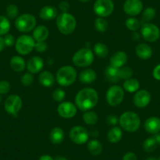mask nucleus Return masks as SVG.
I'll return each mask as SVG.
<instances>
[{
    "label": "nucleus",
    "instance_id": "obj_1",
    "mask_svg": "<svg viewBox=\"0 0 160 160\" xmlns=\"http://www.w3.org/2000/svg\"><path fill=\"white\" fill-rule=\"evenodd\" d=\"M75 105L82 112L93 109L99 101L98 93L93 88H84L77 93L75 96Z\"/></svg>",
    "mask_w": 160,
    "mask_h": 160
},
{
    "label": "nucleus",
    "instance_id": "obj_2",
    "mask_svg": "<svg viewBox=\"0 0 160 160\" xmlns=\"http://www.w3.org/2000/svg\"><path fill=\"white\" fill-rule=\"evenodd\" d=\"M118 122L122 130L129 133H134L141 127V118L139 115L133 112H124L118 118Z\"/></svg>",
    "mask_w": 160,
    "mask_h": 160
},
{
    "label": "nucleus",
    "instance_id": "obj_3",
    "mask_svg": "<svg viewBox=\"0 0 160 160\" xmlns=\"http://www.w3.org/2000/svg\"><path fill=\"white\" fill-rule=\"evenodd\" d=\"M77 78L76 70L71 65H65L58 69L56 80L61 87H69L75 82Z\"/></svg>",
    "mask_w": 160,
    "mask_h": 160
},
{
    "label": "nucleus",
    "instance_id": "obj_4",
    "mask_svg": "<svg viewBox=\"0 0 160 160\" xmlns=\"http://www.w3.org/2000/svg\"><path fill=\"white\" fill-rule=\"evenodd\" d=\"M57 26L63 35H70L76 28V20L69 13H61L57 17Z\"/></svg>",
    "mask_w": 160,
    "mask_h": 160
},
{
    "label": "nucleus",
    "instance_id": "obj_5",
    "mask_svg": "<svg viewBox=\"0 0 160 160\" xmlns=\"http://www.w3.org/2000/svg\"><path fill=\"white\" fill-rule=\"evenodd\" d=\"M94 60L93 51L88 47L78 50L72 57V62L75 66L79 68H85L91 65Z\"/></svg>",
    "mask_w": 160,
    "mask_h": 160
},
{
    "label": "nucleus",
    "instance_id": "obj_6",
    "mask_svg": "<svg viewBox=\"0 0 160 160\" xmlns=\"http://www.w3.org/2000/svg\"><path fill=\"white\" fill-rule=\"evenodd\" d=\"M36 18L30 13H24L17 18L15 20V27L19 32L28 33L34 30L36 27Z\"/></svg>",
    "mask_w": 160,
    "mask_h": 160
},
{
    "label": "nucleus",
    "instance_id": "obj_7",
    "mask_svg": "<svg viewBox=\"0 0 160 160\" xmlns=\"http://www.w3.org/2000/svg\"><path fill=\"white\" fill-rule=\"evenodd\" d=\"M35 41L33 37L28 35H22L18 37L15 42L16 51L21 55H28L35 49Z\"/></svg>",
    "mask_w": 160,
    "mask_h": 160
},
{
    "label": "nucleus",
    "instance_id": "obj_8",
    "mask_svg": "<svg viewBox=\"0 0 160 160\" xmlns=\"http://www.w3.org/2000/svg\"><path fill=\"white\" fill-rule=\"evenodd\" d=\"M124 99V90L119 86H112L106 93V101L112 107H116L122 102Z\"/></svg>",
    "mask_w": 160,
    "mask_h": 160
},
{
    "label": "nucleus",
    "instance_id": "obj_9",
    "mask_svg": "<svg viewBox=\"0 0 160 160\" xmlns=\"http://www.w3.org/2000/svg\"><path fill=\"white\" fill-rule=\"evenodd\" d=\"M115 5L112 0H96L93 4V11L98 18H107L113 12Z\"/></svg>",
    "mask_w": 160,
    "mask_h": 160
},
{
    "label": "nucleus",
    "instance_id": "obj_10",
    "mask_svg": "<svg viewBox=\"0 0 160 160\" xmlns=\"http://www.w3.org/2000/svg\"><path fill=\"white\" fill-rule=\"evenodd\" d=\"M141 34L145 41L155 42L159 38L160 30L155 24L152 23H143L141 26Z\"/></svg>",
    "mask_w": 160,
    "mask_h": 160
},
{
    "label": "nucleus",
    "instance_id": "obj_11",
    "mask_svg": "<svg viewBox=\"0 0 160 160\" xmlns=\"http://www.w3.org/2000/svg\"><path fill=\"white\" fill-rule=\"evenodd\" d=\"M22 99L19 95L11 94L6 99L4 108L8 114L13 116H17L22 108Z\"/></svg>",
    "mask_w": 160,
    "mask_h": 160
},
{
    "label": "nucleus",
    "instance_id": "obj_12",
    "mask_svg": "<svg viewBox=\"0 0 160 160\" xmlns=\"http://www.w3.org/2000/svg\"><path fill=\"white\" fill-rule=\"evenodd\" d=\"M69 137L72 142L75 144H84L88 141L89 133L85 127L76 126L70 130Z\"/></svg>",
    "mask_w": 160,
    "mask_h": 160
},
{
    "label": "nucleus",
    "instance_id": "obj_13",
    "mask_svg": "<svg viewBox=\"0 0 160 160\" xmlns=\"http://www.w3.org/2000/svg\"><path fill=\"white\" fill-rule=\"evenodd\" d=\"M58 115L63 118H72L76 115V105L69 101L61 102L58 107Z\"/></svg>",
    "mask_w": 160,
    "mask_h": 160
},
{
    "label": "nucleus",
    "instance_id": "obj_14",
    "mask_svg": "<svg viewBox=\"0 0 160 160\" xmlns=\"http://www.w3.org/2000/svg\"><path fill=\"white\" fill-rule=\"evenodd\" d=\"M123 10L129 16H138L143 10V2L141 0H127L123 4Z\"/></svg>",
    "mask_w": 160,
    "mask_h": 160
},
{
    "label": "nucleus",
    "instance_id": "obj_15",
    "mask_svg": "<svg viewBox=\"0 0 160 160\" xmlns=\"http://www.w3.org/2000/svg\"><path fill=\"white\" fill-rule=\"evenodd\" d=\"M151 101V94L148 90H138L133 96V104L136 107L143 108L147 107Z\"/></svg>",
    "mask_w": 160,
    "mask_h": 160
},
{
    "label": "nucleus",
    "instance_id": "obj_16",
    "mask_svg": "<svg viewBox=\"0 0 160 160\" xmlns=\"http://www.w3.org/2000/svg\"><path fill=\"white\" fill-rule=\"evenodd\" d=\"M144 127L151 134H157L160 132V118L156 116L149 117L144 122Z\"/></svg>",
    "mask_w": 160,
    "mask_h": 160
},
{
    "label": "nucleus",
    "instance_id": "obj_17",
    "mask_svg": "<svg viewBox=\"0 0 160 160\" xmlns=\"http://www.w3.org/2000/svg\"><path fill=\"white\" fill-rule=\"evenodd\" d=\"M44 61L39 57H32L27 63V69L32 74H36L40 72L43 68Z\"/></svg>",
    "mask_w": 160,
    "mask_h": 160
},
{
    "label": "nucleus",
    "instance_id": "obj_18",
    "mask_svg": "<svg viewBox=\"0 0 160 160\" xmlns=\"http://www.w3.org/2000/svg\"><path fill=\"white\" fill-rule=\"evenodd\" d=\"M128 57L127 54L123 51H117L113 53L110 58V65L119 68L123 67L127 63Z\"/></svg>",
    "mask_w": 160,
    "mask_h": 160
},
{
    "label": "nucleus",
    "instance_id": "obj_19",
    "mask_svg": "<svg viewBox=\"0 0 160 160\" xmlns=\"http://www.w3.org/2000/svg\"><path fill=\"white\" fill-rule=\"evenodd\" d=\"M137 56L142 60L149 59L152 56V49L148 44L140 43L135 48Z\"/></svg>",
    "mask_w": 160,
    "mask_h": 160
},
{
    "label": "nucleus",
    "instance_id": "obj_20",
    "mask_svg": "<svg viewBox=\"0 0 160 160\" xmlns=\"http://www.w3.org/2000/svg\"><path fill=\"white\" fill-rule=\"evenodd\" d=\"M48 28L44 25H38L35 28L32 34V37L35 42H45L49 37Z\"/></svg>",
    "mask_w": 160,
    "mask_h": 160
},
{
    "label": "nucleus",
    "instance_id": "obj_21",
    "mask_svg": "<svg viewBox=\"0 0 160 160\" xmlns=\"http://www.w3.org/2000/svg\"><path fill=\"white\" fill-rule=\"evenodd\" d=\"M39 17L44 21H50L58 17V10L53 6H45L41 8Z\"/></svg>",
    "mask_w": 160,
    "mask_h": 160
},
{
    "label": "nucleus",
    "instance_id": "obj_22",
    "mask_svg": "<svg viewBox=\"0 0 160 160\" xmlns=\"http://www.w3.org/2000/svg\"><path fill=\"white\" fill-rule=\"evenodd\" d=\"M97 78V73L94 70L90 68L85 69L80 72L78 79L82 83L90 84L93 82Z\"/></svg>",
    "mask_w": 160,
    "mask_h": 160
},
{
    "label": "nucleus",
    "instance_id": "obj_23",
    "mask_svg": "<svg viewBox=\"0 0 160 160\" xmlns=\"http://www.w3.org/2000/svg\"><path fill=\"white\" fill-rule=\"evenodd\" d=\"M38 81L40 84L44 87H52L55 82V77L50 72H42L38 76Z\"/></svg>",
    "mask_w": 160,
    "mask_h": 160
},
{
    "label": "nucleus",
    "instance_id": "obj_24",
    "mask_svg": "<svg viewBox=\"0 0 160 160\" xmlns=\"http://www.w3.org/2000/svg\"><path fill=\"white\" fill-rule=\"evenodd\" d=\"M10 68L16 72H21L25 69L26 64L24 58L21 56H13L10 59Z\"/></svg>",
    "mask_w": 160,
    "mask_h": 160
},
{
    "label": "nucleus",
    "instance_id": "obj_25",
    "mask_svg": "<svg viewBox=\"0 0 160 160\" xmlns=\"http://www.w3.org/2000/svg\"><path fill=\"white\" fill-rule=\"evenodd\" d=\"M50 140L53 144H60L64 139V133L63 129L60 127H54L50 133Z\"/></svg>",
    "mask_w": 160,
    "mask_h": 160
},
{
    "label": "nucleus",
    "instance_id": "obj_26",
    "mask_svg": "<svg viewBox=\"0 0 160 160\" xmlns=\"http://www.w3.org/2000/svg\"><path fill=\"white\" fill-rule=\"evenodd\" d=\"M122 138V128L118 127H114L108 132V140L110 143L115 144L121 141Z\"/></svg>",
    "mask_w": 160,
    "mask_h": 160
},
{
    "label": "nucleus",
    "instance_id": "obj_27",
    "mask_svg": "<svg viewBox=\"0 0 160 160\" xmlns=\"http://www.w3.org/2000/svg\"><path fill=\"white\" fill-rule=\"evenodd\" d=\"M104 75H105L108 81L110 82L115 83V82H118L120 79L119 76H118V68L113 67L110 64L106 68Z\"/></svg>",
    "mask_w": 160,
    "mask_h": 160
},
{
    "label": "nucleus",
    "instance_id": "obj_28",
    "mask_svg": "<svg viewBox=\"0 0 160 160\" xmlns=\"http://www.w3.org/2000/svg\"><path fill=\"white\" fill-rule=\"evenodd\" d=\"M140 88V82L137 78H130L123 82V90L128 93H135Z\"/></svg>",
    "mask_w": 160,
    "mask_h": 160
},
{
    "label": "nucleus",
    "instance_id": "obj_29",
    "mask_svg": "<svg viewBox=\"0 0 160 160\" xmlns=\"http://www.w3.org/2000/svg\"><path fill=\"white\" fill-rule=\"evenodd\" d=\"M87 149L91 155H99L102 152L103 147L101 143L98 140H91L87 143Z\"/></svg>",
    "mask_w": 160,
    "mask_h": 160
},
{
    "label": "nucleus",
    "instance_id": "obj_30",
    "mask_svg": "<svg viewBox=\"0 0 160 160\" xmlns=\"http://www.w3.org/2000/svg\"><path fill=\"white\" fill-rule=\"evenodd\" d=\"M82 118H83V121L86 124L93 126L98 122V115L96 112L90 110L84 112L83 115H82Z\"/></svg>",
    "mask_w": 160,
    "mask_h": 160
},
{
    "label": "nucleus",
    "instance_id": "obj_31",
    "mask_svg": "<svg viewBox=\"0 0 160 160\" xmlns=\"http://www.w3.org/2000/svg\"><path fill=\"white\" fill-rule=\"evenodd\" d=\"M10 21L7 17L0 15V36L6 35L10 30Z\"/></svg>",
    "mask_w": 160,
    "mask_h": 160
},
{
    "label": "nucleus",
    "instance_id": "obj_32",
    "mask_svg": "<svg viewBox=\"0 0 160 160\" xmlns=\"http://www.w3.org/2000/svg\"><path fill=\"white\" fill-rule=\"evenodd\" d=\"M93 52L98 57L101 58H104L108 56V47L101 42H97L93 46Z\"/></svg>",
    "mask_w": 160,
    "mask_h": 160
},
{
    "label": "nucleus",
    "instance_id": "obj_33",
    "mask_svg": "<svg viewBox=\"0 0 160 160\" xmlns=\"http://www.w3.org/2000/svg\"><path fill=\"white\" fill-rule=\"evenodd\" d=\"M158 143L155 140V137H151V138H147L143 143V149L146 152H152L155 150Z\"/></svg>",
    "mask_w": 160,
    "mask_h": 160
},
{
    "label": "nucleus",
    "instance_id": "obj_34",
    "mask_svg": "<svg viewBox=\"0 0 160 160\" xmlns=\"http://www.w3.org/2000/svg\"><path fill=\"white\" fill-rule=\"evenodd\" d=\"M126 27L131 32H137L141 28V23L140 22L139 20L134 18H130L126 21Z\"/></svg>",
    "mask_w": 160,
    "mask_h": 160
},
{
    "label": "nucleus",
    "instance_id": "obj_35",
    "mask_svg": "<svg viewBox=\"0 0 160 160\" xmlns=\"http://www.w3.org/2000/svg\"><path fill=\"white\" fill-rule=\"evenodd\" d=\"M94 27L99 32H105L108 28V22L104 18H98L95 20Z\"/></svg>",
    "mask_w": 160,
    "mask_h": 160
},
{
    "label": "nucleus",
    "instance_id": "obj_36",
    "mask_svg": "<svg viewBox=\"0 0 160 160\" xmlns=\"http://www.w3.org/2000/svg\"><path fill=\"white\" fill-rule=\"evenodd\" d=\"M155 15H156V10L153 7H148L145 10L143 11L142 13V21L144 23H148L152 20L155 18Z\"/></svg>",
    "mask_w": 160,
    "mask_h": 160
},
{
    "label": "nucleus",
    "instance_id": "obj_37",
    "mask_svg": "<svg viewBox=\"0 0 160 160\" xmlns=\"http://www.w3.org/2000/svg\"><path fill=\"white\" fill-rule=\"evenodd\" d=\"M18 13H19L18 7L14 4H10L6 9V14L10 20L17 19V18L18 17Z\"/></svg>",
    "mask_w": 160,
    "mask_h": 160
},
{
    "label": "nucleus",
    "instance_id": "obj_38",
    "mask_svg": "<svg viewBox=\"0 0 160 160\" xmlns=\"http://www.w3.org/2000/svg\"><path fill=\"white\" fill-rule=\"evenodd\" d=\"M133 75V72L130 67H123L119 68H118V76H119L120 79L122 78V79H129V78H132Z\"/></svg>",
    "mask_w": 160,
    "mask_h": 160
},
{
    "label": "nucleus",
    "instance_id": "obj_39",
    "mask_svg": "<svg viewBox=\"0 0 160 160\" xmlns=\"http://www.w3.org/2000/svg\"><path fill=\"white\" fill-rule=\"evenodd\" d=\"M34 82V76L33 74L30 73V72H27V73L24 74L21 77V83L24 87H29L32 85Z\"/></svg>",
    "mask_w": 160,
    "mask_h": 160
},
{
    "label": "nucleus",
    "instance_id": "obj_40",
    "mask_svg": "<svg viewBox=\"0 0 160 160\" xmlns=\"http://www.w3.org/2000/svg\"><path fill=\"white\" fill-rule=\"evenodd\" d=\"M65 96V92L62 89H56L53 93V99L58 102H62Z\"/></svg>",
    "mask_w": 160,
    "mask_h": 160
},
{
    "label": "nucleus",
    "instance_id": "obj_41",
    "mask_svg": "<svg viewBox=\"0 0 160 160\" xmlns=\"http://www.w3.org/2000/svg\"><path fill=\"white\" fill-rule=\"evenodd\" d=\"M10 90V84L8 81L2 80L0 81V95L7 94Z\"/></svg>",
    "mask_w": 160,
    "mask_h": 160
},
{
    "label": "nucleus",
    "instance_id": "obj_42",
    "mask_svg": "<svg viewBox=\"0 0 160 160\" xmlns=\"http://www.w3.org/2000/svg\"><path fill=\"white\" fill-rule=\"evenodd\" d=\"M4 38V42H5L6 47H13V45H15V42H16V40H15L14 37L13 35H10V34H7L5 36L3 37Z\"/></svg>",
    "mask_w": 160,
    "mask_h": 160
},
{
    "label": "nucleus",
    "instance_id": "obj_43",
    "mask_svg": "<svg viewBox=\"0 0 160 160\" xmlns=\"http://www.w3.org/2000/svg\"><path fill=\"white\" fill-rule=\"evenodd\" d=\"M35 50L38 53H43L47 50V44L45 42H36Z\"/></svg>",
    "mask_w": 160,
    "mask_h": 160
},
{
    "label": "nucleus",
    "instance_id": "obj_44",
    "mask_svg": "<svg viewBox=\"0 0 160 160\" xmlns=\"http://www.w3.org/2000/svg\"><path fill=\"white\" fill-rule=\"evenodd\" d=\"M106 122L108 125L115 127L118 122V118L115 115H110L106 118Z\"/></svg>",
    "mask_w": 160,
    "mask_h": 160
},
{
    "label": "nucleus",
    "instance_id": "obj_45",
    "mask_svg": "<svg viewBox=\"0 0 160 160\" xmlns=\"http://www.w3.org/2000/svg\"><path fill=\"white\" fill-rule=\"evenodd\" d=\"M70 9V4L67 1H61L59 3V10L62 13H67Z\"/></svg>",
    "mask_w": 160,
    "mask_h": 160
},
{
    "label": "nucleus",
    "instance_id": "obj_46",
    "mask_svg": "<svg viewBox=\"0 0 160 160\" xmlns=\"http://www.w3.org/2000/svg\"><path fill=\"white\" fill-rule=\"evenodd\" d=\"M122 160H138V156L134 152H128L123 155Z\"/></svg>",
    "mask_w": 160,
    "mask_h": 160
},
{
    "label": "nucleus",
    "instance_id": "obj_47",
    "mask_svg": "<svg viewBox=\"0 0 160 160\" xmlns=\"http://www.w3.org/2000/svg\"><path fill=\"white\" fill-rule=\"evenodd\" d=\"M152 75H153L154 78L158 81H160V64H158L155 67L152 72Z\"/></svg>",
    "mask_w": 160,
    "mask_h": 160
},
{
    "label": "nucleus",
    "instance_id": "obj_48",
    "mask_svg": "<svg viewBox=\"0 0 160 160\" xmlns=\"http://www.w3.org/2000/svg\"><path fill=\"white\" fill-rule=\"evenodd\" d=\"M6 45L4 42V38L2 36H0V52H2L5 48Z\"/></svg>",
    "mask_w": 160,
    "mask_h": 160
},
{
    "label": "nucleus",
    "instance_id": "obj_49",
    "mask_svg": "<svg viewBox=\"0 0 160 160\" xmlns=\"http://www.w3.org/2000/svg\"><path fill=\"white\" fill-rule=\"evenodd\" d=\"M38 160H54L50 155H43L40 157Z\"/></svg>",
    "mask_w": 160,
    "mask_h": 160
},
{
    "label": "nucleus",
    "instance_id": "obj_50",
    "mask_svg": "<svg viewBox=\"0 0 160 160\" xmlns=\"http://www.w3.org/2000/svg\"><path fill=\"white\" fill-rule=\"evenodd\" d=\"M132 38H133V40H135V41H139L140 38H141V37H140V34L138 33V32H133Z\"/></svg>",
    "mask_w": 160,
    "mask_h": 160
},
{
    "label": "nucleus",
    "instance_id": "obj_51",
    "mask_svg": "<svg viewBox=\"0 0 160 160\" xmlns=\"http://www.w3.org/2000/svg\"><path fill=\"white\" fill-rule=\"evenodd\" d=\"M154 137H155V140H156L158 144H159L160 145V133H157V134H155Z\"/></svg>",
    "mask_w": 160,
    "mask_h": 160
},
{
    "label": "nucleus",
    "instance_id": "obj_52",
    "mask_svg": "<svg viewBox=\"0 0 160 160\" xmlns=\"http://www.w3.org/2000/svg\"><path fill=\"white\" fill-rule=\"evenodd\" d=\"M54 160H68L67 158H64V157H62V156H57L56 158H55Z\"/></svg>",
    "mask_w": 160,
    "mask_h": 160
},
{
    "label": "nucleus",
    "instance_id": "obj_53",
    "mask_svg": "<svg viewBox=\"0 0 160 160\" xmlns=\"http://www.w3.org/2000/svg\"><path fill=\"white\" fill-rule=\"evenodd\" d=\"M146 160H157L156 158H153V157H150V158H148Z\"/></svg>",
    "mask_w": 160,
    "mask_h": 160
},
{
    "label": "nucleus",
    "instance_id": "obj_54",
    "mask_svg": "<svg viewBox=\"0 0 160 160\" xmlns=\"http://www.w3.org/2000/svg\"><path fill=\"white\" fill-rule=\"evenodd\" d=\"M78 1H80V2H89L90 0H78Z\"/></svg>",
    "mask_w": 160,
    "mask_h": 160
},
{
    "label": "nucleus",
    "instance_id": "obj_55",
    "mask_svg": "<svg viewBox=\"0 0 160 160\" xmlns=\"http://www.w3.org/2000/svg\"><path fill=\"white\" fill-rule=\"evenodd\" d=\"M1 99H2V98H1V95H0V103H1Z\"/></svg>",
    "mask_w": 160,
    "mask_h": 160
},
{
    "label": "nucleus",
    "instance_id": "obj_56",
    "mask_svg": "<svg viewBox=\"0 0 160 160\" xmlns=\"http://www.w3.org/2000/svg\"><path fill=\"white\" fill-rule=\"evenodd\" d=\"M157 160H160V157L158 158H157Z\"/></svg>",
    "mask_w": 160,
    "mask_h": 160
}]
</instances>
